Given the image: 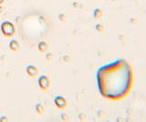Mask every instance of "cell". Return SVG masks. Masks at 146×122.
Listing matches in <instances>:
<instances>
[{
  "mask_svg": "<svg viewBox=\"0 0 146 122\" xmlns=\"http://www.w3.org/2000/svg\"><path fill=\"white\" fill-rule=\"evenodd\" d=\"M97 81L100 93L103 98L117 100L130 92L132 71L125 60H116L100 67L97 72Z\"/></svg>",
  "mask_w": 146,
  "mask_h": 122,
  "instance_id": "1",
  "label": "cell"
},
{
  "mask_svg": "<svg viewBox=\"0 0 146 122\" xmlns=\"http://www.w3.org/2000/svg\"><path fill=\"white\" fill-rule=\"evenodd\" d=\"M26 72H27V74L29 75V76H31V78H35V76H38V69L33 66V65H29L27 67V69H26Z\"/></svg>",
  "mask_w": 146,
  "mask_h": 122,
  "instance_id": "5",
  "label": "cell"
},
{
  "mask_svg": "<svg viewBox=\"0 0 146 122\" xmlns=\"http://www.w3.org/2000/svg\"><path fill=\"white\" fill-rule=\"evenodd\" d=\"M73 7H74L75 8L79 7V4H78L77 2H74V3H73Z\"/></svg>",
  "mask_w": 146,
  "mask_h": 122,
  "instance_id": "16",
  "label": "cell"
},
{
  "mask_svg": "<svg viewBox=\"0 0 146 122\" xmlns=\"http://www.w3.org/2000/svg\"><path fill=\"white\" fill-rule=\"evenodd\" d=\"M48 45L45 41H41L38 43V50L41 53H47L48 50Z\"/></svg>",
  "mask_w": 146,
  "mask_h": 122,
  "instance_id": "7",
  "label": "cell"
},
{
  "mask_svg": "<svg viewBox=\"0 0 146 122\" xmlns=\"http://www.w3.org/2000/svg\"><path fill=\"white\" fill-rule=\"evenodd\" d=\"M61 119H62V120L66 121V120H68V117L66 116V114H62V115H61Z\"/></svg>",
  "mask_w": 146,
  "mask_h": 122,
  "instance_id": "14",
  "label": "cell"
},
{
  "mask_svg": "<svg viewBox=\"0 0 146 122\" xmlns=\"http://www.w3.org/2000/svg\"><path fill=\"white\" fill-rule=\"evenodd\" d=\"M1 31L3 35L7 38H12L15 35L16 29L10 21H4L1 24Z\"/></svg>",
  "mask_w": 146,
  "mask_h": 122,
  "instance_id": "2",
  "label": "cell"
},
{
  "mask_svg": "<svg viewBox=\"0 0 146 122\" xmlns=\"http://www.w3.org/2000/svg\"><path fill=\"white\" fill-rule=\"evenodd\" d=\"M54 102H55V105H56V107L60 110H64L68 106L66 99L64 98L63 97H61V96H58V97L55 98Z\"/></svg>",
  "mask_w": 146,
  "mask_h": 122,
  "instance_id": "4",
  "label": "cell"
},
{
  "mask_svg": "<svg viewBox=\"0 0 146 122\" xmlns=\"http://www.w3.org/2000/svg\"><path fill=\"white\" fill-rule=\"evenodd\" d=\"M38 86L39 88L46 91V90H48L49 86H50V81H49V78H48L47 76H39L38 78Z\"/></svg>",
  "mask_w": 146,
  "mask_h": 122,
  "instance_id": "3",
  "label": "cell"
},
{
  "mask_svg": "<svg viewBox=\"0 0 146 122\" xmlns=\"http://www.w3.org/2000/svg\"><path fill=\"white\" fill-rule=\"evenodd\" d=\"M3 11H4V7L0 6V14H1V13H2Z\"/></svg>",
  "mask_w": 146,
  "mask_h": 122,
  "instance_id": "17",
  "label": "cell"
},
{
  "mask_svg": "<svg viewBox=\"0 0 146 122\" xmlns=\"http://www.w3.org/2000/svg\"><path fill=\"white\" fill-rule=\"evenodd\" d=\"M4 2H5V0H0V5H2Z\"/></svg>",
  "mask_w": 146,
  "mask_h": 122,
  "instance_id": "18",
  "label": "cell"
},
{
  "mask_svg": "<svg viewBox=\"0 0 146 122\" xmlns=\"http://www.w3.org/2000/svg\"><path fill=\"white\" fill-rule=\"evenodd\" d=\"M35 109L36 111V113H38V115H42L44 113V107L40 105V104H36V107H35Z\"/></svg>",
  "mask_w": 146,
  "mask_h": 122,
  "instance_id": "9",
  "label": "cell"
},
{
  "mask_svg": "<svg viewBox=\"0 0 146 122\" xmlns=\"http://www.w3.org/2000/svg\"><path fill=\"white\" fill-rule=\"evenodd\" d=\"M93 16L96 19L100 18V17L102 16V8H95L94 11H93Z\"/></svg>",
  "mask_w": 146,
  "mask_h": 122,
  "instance_id": "8",
  "label": "cell"
},
{
  "mask_svg": "<svg viewBox=\"0 0 146 122\" xmlns=\"http://www.w3.org/2000/svg\"><path fill=\"white\" fill-rule=\"evenodd\" d=\"M63 60L68 63V62H70V57H68V56H64V57H63Z\"/></svg>",
  "mask_w": 146,
  "mask_h": 122,
  "instance_id": "13",
  "label": "cell"
},
{
  "mask_svg": "<svg viewBox=\"0 0 146 122\" xmlns=\"http://www.w3.org/2000/svg\"><path fill=\"white\" fill-rule=\"evenodd\" d=\"M58 19L60 20L61 22H65L66 21V15L65 14H59L58 15Z\"/></svg>",
  "mask_w": 146,
  "mask_h": 122,
  "instance_id": "11",
  "label": "cell"
},
{
  "mask_svg": "<svg viewBox=\"0 0 146 122\" xmlns=\"http://www.w3.org/2000/svg\"><path fill=\"white\" fill-rule=\"evenodd\" d=\"M3 121H7L6 117H0V122H3Z\"/></svg>",
  "mask_w": 146,
  "mask_h": 122,
  "instance_id": "15",
  "label": "cell"
},
{
  "mask_svg": "<svg viewBox=\"0 0 146 122\" xmlns=\"http://www.w3.org/2000/svg\"><path fill=\"white\" fill-rule=\"evenodd\" d=\"M95 29L98 31V32H102L104 28H103V26L102 25H100V24H97L95 26Z\"/></svg>",
  "mask_w": 146,
  "mask_h": 122,
  "instance_id": "10",
  "label": "cell"
},
{
  "mask_svg": "<svg viewBox=\"0 0 146 122\" xmlns=\"http://www.w3.org/2000/svg\"><path fill=\"white\" fill-rule=\"evenodd\" d=\"M46 59L48 60V61H51V59H52V54L51 53H47V54H46Z\"/></svg>",
  "mask_w": 146,
  "mask_h": 122,
  "instance_id": "12",
  "label": "cell"
},
{
  "mask_svg": "<svg viewBox=\"0 0 146 122\" xmlns=\"http://www.w3.org/2000/svg\"><path fill=\"white\" fill-rule=\"evenodd\" d=\"M9 48H10V50L13 52H17L20 50V45L17 40L12 39L11 41L9 42Z\"/></svg>",
  "mask_w": 146,
  "mask_h": 122,
  "instance_id": "6",
  "label": "cell"
},
{
  "mask_svg": "<svg viewBox=\"0 0 146 122\" xmlns=\"http://www.w3.org/2000/svg\"><path fill=\"white\" fill-rule=\"evenodd\" d=\"M111 1H115V0H111Z\"/></svg>",
  "mask_w": 146,
  "mask_h": 122,
  "instance_id": "19",
  "label": "cell"
}]
</instances>
